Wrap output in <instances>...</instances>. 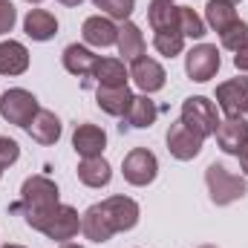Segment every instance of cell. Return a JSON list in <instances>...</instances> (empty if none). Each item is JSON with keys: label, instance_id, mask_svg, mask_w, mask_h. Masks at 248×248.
Masks as SVG:
<instances>
[{"label": "cell", "instance_id": "6da1fadb", "mask_svg": "<svg viewBox=\"0 0 248 248\" xmlns=\"http://www.w3.org/2000/svg\"><path fill=\"white\" fill-rule=\"evenodd\" d=\"M61 202L58 185L49 176H29L20 187V202L15 205V211H23V219H35L41 214H46L49 208H55Z\"/></svg>", "mask_w": 248, "mask_h": 248}, {"label": "cell", "instance_id": "7a4b0ae2", "mask_svg": "<svg viewBox=\"0 0 248 248\" xmlns=\"http://www.w3.org/2000/svg\"><path fill=\"white\" fill-rule=\"evenodd\" d=\"M26 225L35 228V231H41L44 237H49V240H55V243H69V240L78 237V231H81V217H78V211H75L72 205H61V202H58L55 208H49L46 214L29 219Z\"/></svg>", "mask_w": 248, "mask_h": 248}, {"label": "cell", "instance_id": "3957f363", "mask_svg": "<svg viewBox=\"0 0 248 248\" xmlns=\"http://www.w3.org/2000/svg\"><path fill=\"white\" fill-rule=\"evenodd\" d=\"M205 185H208V193H211V202H214V205H231V202L243 199L248 193L246 179L237 176V173H231V170H228L225 165H219V162L208 165V170H205Z\"/></svg>", "mask_w": 248, "mask_h": 248}, {"label": "cell", "instance_id": "277c9868", "mask_svg": "<svg viewBox=\"0 0 248 248\" xmlns=\"http://www.w3.org/2000/svg\"><path fill=\"white\" fill-rule=\"evenodd\" d=\"M179 122L185 124L187 130H193L199 139H208L217 133L219 127V116H217V104L205 95H190L182 101V116Z\"/></svg>", "mask_w": 248, "mask_h": 248}, {"label": "cell", "instance_id": "5b68a950", "mask_svg": "<svg viewBox=\"0 0 248 248\" xmlns=\"http://www.w3.org/2000/svg\"><path fill=\"white\" fill-rule=\"evenodd\" d=\"M38 110H41L38 107V98L29 90H23V87H12V90H6L0 95V116L9 124L26 127V124L35 119Z\"/></svg>", "mask_w": 248, "mask_h": 248}, {"label": "cell", "instance_id": "8992f818", "mask_svg": "<svg viewBox=\"0 0 248 248\" xmlns=\"http://www.w3.org/2000/svg\"><path fill=\"white\" fill-rule=\"evenodd\" d=\"M98 205V211L104 214V219H107V225L113 228V234H122V231H130V228H136V222H139V202L136 199H130V196H107L104 202H95Z\"/></svg>", "mask_w": 248, "mask_h": 248}, {"label": "cell", "instance_id": "52a82bcc", "mask_svg": "<svg viewBox=\"0 0 248 248\" xmlns=\"http://www.w3.org/2000/svg\"><path fill=\"white\" fill-rule=\"evenodd\" d=\"M122 173L130 185L144 187L159 176V159L147 150V147H133L122 159Z\"/></svg>", "mask_w": 248, "mask_h": 248}, {"label": "cell", "instance_id": "ba28073f", "mask_svg": "<svg viewBox=\"0 0 248 248\" xmlns=\"http://www.w3.org/2000/svg\"><path fill=\"white\" fill-rule=\"evenodd\" d=\"M219 63H222V58H219V49L214 44H199L185 55V72L190 81L205 84L219 72Z\"/></svg>", "mask_w": 248, "mask_h": 248}, {"label": "cell", "instance_id": "9c48e42d", "mask_svg": "<svg viewBox=\"0 0 248 248\" xmlns=\"http://www.w3.org/2000/svg\"><path fill=\"white\" fill-rule=\"evenodd\" d=\"M130 78H133V84H136L144 95H150V93H159V90L165 87L168 72H165V66L156 61V58L141 55V58L130 61Z\"/></svg>", "mask_w": 248, "mask_h": 248}, {"label": "cell", "instance_id": "30bf717a", "mask_svg": "<svg viewBox=\"0 0 248 248\" xmlns=\"http://www.w3.org/2000/svg\"><path fill=\"white\" fill-rule=\"evenodd\" d=\"M165 141H168V150H170L173 159L190 162V159H196V156L202 153V141H205V139H199V136H196L193 130H187L182 122H173L168 127Z\"/></svg>", "mask_w": 248, "mask_h": 248}, {"label": "cell", "instance_id": "8fae6325", "mask_svg": "<svg viewBox=\"0 0 248 248\" xmlns=\"http://www.w3.org/2000/svg\"><path fill=\"white\" fill-rule=\"evenodd\" d=\"M217 101L228 119L248 116V78H231L217 87Z\"/></svg>", "mask_w": 248, "mask_h": 248}, {"label": "cell", "instance_id": "7c38bea8", "mask_svg": "<svg viewBox=\"0 0 248 248\" xmlns=\"http://www.w3.org/2000/svg\"><path fill=\"white\" fill-rule=\"evenodd\" d=\"M214 136H217V144H219L222 153L237 156V153L248 144V122L243 119V116L225 119V122H219V127H217Z\"/></svg>", "mask_w": 248, "mask_h": 248}, {"label": "cell", "instance_id": "4fadbf2b", "mask_svg": "<svg viewBox=\"0 0 248 248\" xmlns=\"http://www.w3.org/2000/svg\"><path fill=\"white\" fill-rule=\"evenodd\" d=\"M72 147L81 159H95L107 147V133L98 124H78L72 133Z\"/></svg>", "mask_w": 248, "mask_h": 248}, {"label": "cell", "instance_id": "5bb4252c", "mask_svg": "<svg viewBox=\"0 0 248 248\" xmlns=\"http://www.w3.org/2000/svg\"><path fill=\"white\" fill-rule=\"evenodd\" d=\"M81 35H84V41H87L90 46L104 49V46H113V44H116L119 26H116L107 15H93V17H87V20H84Z\"/></svg>", "mask_w": 248, "mask_h": 248}, {"label": "cell", "instance_id": "9a60e30c", "mask_svg": "<svg viewBox=\"0 0 248 248\" xmlns=\"http://www.w3.org/2000/svg\"><path fill=\"white\" fill-rule=\"evenodd\" d=\"M23 32L26 38L44 44V41H52L58 35V17L46 9H29V15L23 17Z\"/></svg>", "mask_w": 248, "mask_h": 248}, {"label": "cell", "instance_id": "2e32d148", "mask_svg": "<svg viewBox=\"0 0 248 248\" xmlns=\"http://www.w3.org/2000/svg\"><path fill=\"white\" fill-rule=\"evenodd\" d=\"M133 93L130 87H98L95 90V104L107 113V116H116V119H124L130 104H133Z\"/></svg>", "mask_w": 248, "mask_h": 248}, {"label": "cell", "instance_id": "e0dca14e", "mask_svg": "<svg viewBox=\"0 0 248 248\" xmlns=\"http://www.w3.org/2000/svg\"><path fill=\"white\" fill-rule=\"evenodd\" d=\"M38 144H55L61 139V119L52 113V110H38L35 119L23 127Z\"/></svg>", "mask_w": 248, "mask_h": 248}, {"label": "cell", "instance_id": "ac0fdd59", "mask_svg": "<svg viewBox=\"0 0 248 248\" xmlns=\"http://www.w3.org/2000/svg\"><path fill=\"white\" fill-rule=\"evenodd\" d=\"M29 69V49L20 41H0V75H23Z\"/></svg>", "mask_w": 248, "mask_h": 248}, {"label": "cell", "instance_id": "d6986e66", "mask_svg": "<svg viewBox=\"0 0 248 248\" xmlns=\"http://www.w3.org/2000/svg\"><path fill=\"white\" fill-rule=\"evenodd\" d=\"M61 61H63V69H66L69 75L87 78V75H93V69H95V63H98V55H93V49H87V46H81V44H69V46L63 49Z\"/></svg>", "mask_w": 248, "mask_h": 248}, {"label": "cell", "instance_id": "ffe728a7", "mask_svg": "<svg viewBox=\"0 0 248 248\" xmlns=\"http://www.w3.org/2000/svg\"><path fill=\"white\" fill-rule=\"evenodd\" d=\"M116 46H119V55H124V61H136L144 55V35L133 20H122L119 35H116Z\"/></svg>", "mask_w": 248, "mask_h": 248}, {"label": "cell", "instance_id": "44dd1931", "mask_svg": "<svg viewBox=\"0 0 248 248\" xmlns=\"http://www.w3.org/2000/svg\"><path fill=\"white\" fill-rule=\"evenodd\" d=\"M78 179L87 187H107L113 179V168L104 156H95V159H81L78 165Z\"/></svg>", "mask_w": 248, "mask_h": 248}, {"label": "cell", "instance_id": "7402d4cb", "mask_svg": "<svg viewBox=\"0 0 248 248\" xmlns=\"http://www.w3.org/2000/svg\"><path fill=\"white\" fill-rule=\"evenodd\" d=\"M147 20H150L153 32L179 29V6H173V0H150Z\"/></svg>", "mask_w": 248, "mask_h": 248}, {"label": "cell", "instance_id": "603a6c76", "mask_svg": "<svg viewBox=\"0 0 248 248\" xmlns=\"http://www.w3.org/2000/svg\"><path fill=\"white\" fill-rule=\"evenodd\" d=\"M93 78L98 87H127L130 72L124 69V61H119V58H98Z\"/></svg>", "mask_w": 248, "mask_h": 248}, {"label": "cell", "instance_id": "cb8c5ba5", "mask_svg": "<svg viewBox=\"0 0 248 248\" xmlns=\"http://www.w3.org/2000/svg\"><path fill=\"white\" fill-rule=\"evenodd\" d=\"M81 231L90 243H107L113 237V228L107 225L104 214L98 211V205H90L84 214H81Z\"/></svg>", "mask_w": 248, "mask_h": 248}, {"label": "cell", "instance_id": "d4e9b609", "mask_svg": "<svg viewBox=\"0 0 248 248\" xmlns=\"http://www.w3.org/2000/svg\"><path fill=\"white\" fill-rule=\"evenodd\" d=\"M156 119H159V107H156V101H150V95H136L127 116H124L127 127H139V130L150 127Z\"/></svg>", "mask_w": 248, "mask_h": 248}, {"label": "cell", "instance_id": "484cf974", "mask_svg": "<svg viewBox=\"0 0 248 248\" xmlns=\"http://www.w3.org/2000/svg\"><path fill=\"white\" fill-rule=\"evenodd\" d=\"M234 20H237L234 3H228V0H208V6H205V23H208L214 32L228 29Z\"/></svg>", "mask_w": 248, "mask_h": 248}, {"label": "cell", "instance_id": "4316f807", "mask_svg": "<svg viewBox=\"0 0 248 248\" xmlns=\"http://www.w3.org/2000/svg\"><path fill=\"white\" fill-rule=\"evenodd\" d=\"M153 49H156L159 55H165V58H176V55H182V49H185V35H182L179 29L156 32V35H153Z\"/></svg>", "mask_w": 248, "mask_h": 248}, {"label": "cell", "instance_id": "83f0119b", "mask_svg": "<svg viewBox=\"0 0 248 248\" xmlns=\"http://www.w3.org/2000/svg\"><path fill=\"white\" fill-rule=\"evenodd\" d=\"M219 44H222L225 49H231V52L246 49V46H248V23L237 17L228 29H222V32H219Z\"/></svg>", "mask_w": 248, "mask_h": 248}, {"label": "cell", "instance_id": "f1b7e54d", "mask_svg": "<svg viewBox=\"0 0 248 248\" xmlns=\"http://www.w3.org/2000/svg\"><path fill=\"white\" fill-rule=\"evenodd\" d=\"M179 32L185 38H193V41H199L205 35V20L190 6H179Z\"/></svg>", "mask_w": 248, "mask_h": 248}, {"label": "cell", "instance_id": "f546056e", "mask_svg": "<svg viewBox=\"0 0 248 248\" xmlns=\"http://www.w3.org/2000/svg\"><path fill=\"white\" fill-rule=\"evenodd\" d=\"M95 9H101L110 20H130L133 9H136V0H93Z\"/></svg>", "mask_w": 248, "mask_h": 248}, {"label": "cell", "instance_id": "4dcf8cb0", "mask_svg": "<svg viewBox=\"0 0 248 248\" xmlns=\"http://www.w3.org/2000/svg\"><path fill=\"white\" fill-rule=\"evenodd\" d=\"M20 159V144L9 136H0V173Z\"/></svg>", "mask_w": 248, "mask_h": 248}, {"label": "cell", "instance_id": "1f68e13d", "mask_svg": "<svg viewBox=\"0 0 248 248\" xmlns=\"http://www.w3.org/2000/svg\"><path fill=\"white\" fill-rule=\"evenodd\" d=\"M15 20H17V9L12 0H0V35L12 32L15 29Z\"/></svg>", "mask_w": 248, "mask_h": 248}, {"label": "cell", "instance_id": "d6a6232c", "mask_svg": "<svg viewBox=\"0 0 248 248\" xmlns=\"http://www.w3.org/2000/svg\"><path fill=\"white\" fill-rule=\"evenodd\" d=\"M234 66H237L240 72H248V46L240 49V52H234Z\"/></svg>", "mask_w": 248, "mask_h": 248}, {"label": "cell", "instance_id": "836d02e7", "mask_svg": "<svg viewBox=\"0 0 248 248\" xmlns=\"http://www.w3.org/2000/svg\"><path fill=\"white\" fill-rule=\"evenodd\" d=\"M237 159H240V168H243V173L248 176V144L240 150V153H237Z\"/></svg>", "mask_w": 248, "mask_h": 248}, {"label": "cell", "instance_id": "e575fe53", "mask_svg": "<svg viewBox=\"0 0 248 248\" xmlns=\"http://www.w3.org/2000/svg\"><path fill=\"white\" fill-rule=\"evenodd\" d=\"M58 3H63V6H78V3H84V0H58Z\"/></svg>", "mask_w": 248, "mask_h": 248}, {"label": "cell", "instance_id": "d590c367", "mask_svg": "<svg viewBox=\"0 0 248 248\" xmlns=\"http://www.w3.org/2000/svg\"><path fill=\"white\" fill-rule=\"evenodd\" d=\"M61 248H84V246H78V243H61Z\"/></svg>", "mask_w": 248, "mask_h": 248}, {"label": "cell", "instance_id": "8d00e7d4", "mask_svg": "<svg viewBox=\"0 0 248 248\" xmlns=\"http://www.w3.org/2000/svg\"><path fill=\"white\" fill-rule=\"evenodd\" d=\"M3 248H26V246H15V243H12V246H3Z\"/></svg>", "mask_w": 248, "mask_h": 248}, {"label": "cell", "instance_id": "74e56055", "mask_svg": "<svg viewBox=\"0 0 248 248\" xmlns=\"http://www.w3.org/2000/svg\"><path fill=\"white\" fill-rule=\"evenodd\" d=\"M26 3H44V0H26Z\"/></svg>", "mask_w": 248, "mask_h": 248}, {"label": "cell", "instance_id": "f35d334b", "mask_svg": "<svg viewBox=\"0 0 248 248\" xmlns=\"http://www.w3.org/2000/svg\"><path fill=\"white\" fill-rule=\"evenodd\" d=\"M228 3H234V6H237V3H240V0H228Z\"/></svg>", "mask_w": 248, "mask_h": 248}, {"label": "cell", "instance_id": "ab89813d", "mask_svg": "<svg viewBox=\"0 0 248 248\" xmlns=\"http://www.w3.org/2000/svg\"><path fill=\"white\" fill-rule=\"evenodd\" d=\"M202 248H217V246H202Z\"/></svg>", "mask_w": 248, "mask_h": 248}, {"label": "cell", "instance_id": "60d3db41", "mask_svg": "<svg viewBox=\"0 0 248 248\" xmlns=\"http://www.w3.org/2000/svg\"><path fill=\"white\" fill-rule=\"evenodd\" d=\"M0 176H3V173H0Z\"/></svg>", "mask_w": 248, "mask_h": 248}]
</instances>
